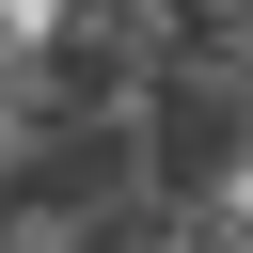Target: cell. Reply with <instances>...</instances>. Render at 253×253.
<instances>
[{
    "label": "cell",
    "mask_w": 253,
    "mask_h": 253,
    "mask_svg": "<svg viewBox=\"0 0 253 253\" xmlns=\"http://www.w3.org/2000/svg\"><path fill=\"white\" fill-rule=\"evenodd\" d=\"M0 253H253V0H63L0 47Z\"/></svg>",
    "instance_id": "1"
}]
</instances>
